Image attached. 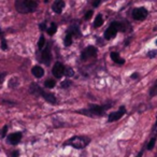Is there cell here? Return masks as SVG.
Masks as SVG:
<instances>
[{"instance_id": "cell-1", "label": "cell", "mask_w": 157, "mask_h": 157, "mask_svg": "<svg viewBox=\"0 0 157 157\" xmlns=\"http://www.w3.org/2000/svg\"><path fill=\"white\" fill-rule=\"evenodd\" d=\"M112 108L111 103H105V105H90L86 109H80L75 111V113L85 115L88 117H101L105 116L107 111Z\"/></svg>"}, {"instance_id": "cell-2", "label": "cell", "mask_w": 157, "mask_h": 157, "mask_svg": "<svg viewBox=\"0 0 157 157\" xmlns=\"http://www.w3.org/2000/svg\"><path fill=\"white\" fill-rule=\"evenodd\" d=\"M29 93L33 96H39L42 97L46 102L51 103V105H56L57 103V99L56 96L54 94H51V93H48L43 90L40 85H38L37 83H31L30 86H29Z\"/></svg>"}, {"instance_id": "cell-3", "label": "cell", "mask_w": 157, "mask_h": 157, "mask_svg": "<svg viewBox=\"0 0 157 157\" xmlns=\"http://www.w3.org/2000/svg\"><path fill=\"white\" fill-rule=\"evenodd\" d=\"M15 9L21 14L33 13L38 9L37 0H15Z\"/></svg>"}, {"instance_id": "cell-4", "label": "cell", "mask_w": 157, "mask_h": 157, "mask_svg": "<svg viewBox=\"0 0 157 157\" xmlns=\"http://www.w3.org/2000/svg\"><path fill=\"white\" fill-rule=\"evenodd\" d=\"M90 141H92L90 138L86 137V136H74L63 142V146L70 145L76 150H82V148H85L90 143Z\"/></svg>"}, {"instance_id": "cell-5", "label": "cell", "mask_w": 157, "mask_h": 157, "mask_svg": "<svg viewBox=\"0 0 157 157\" xmlns=\"http://www.w3.org/2000/svg\"><path fill=\"white\" fill-rule=\"evenodd\" d=\"M126 30H127L126 25H125L124 23L114 21V22H112L111 24H110V26L105 29V33H103V37H105V40L109 41V40H112L116 37V35H117L118 31H121V33H125Z\"/></svg>"}, {"instance_id": "cell-6", "label": "cell", "mask_w": 157, "mask_h": 157, "mask_svg": "<svg viewBox=\"0 0 157 157\" xmlns=\"http://www.w3.org/2000/svg\"><path fill=\"white\" fill-rule=\"evenodd\" d=\"M97 56H98V50H97V48L94 45L86 46L81 52V59L83 61H87V60H90V59L96 58Z\"/></svg>"}, {"instance_id": "cell-7", "label": "cell", "mask_w": 157, "mask_h": 157, "mask_svg": "<svg viewBox=\"0 0 157 157\" xmlns=\"http://www.w3.org/2000/svg\"><path fill=\"white\" fill-rule=\"evenodd\" d=\"M147 10L145 9V8L141 7V8H135V9L132 10V13H131V15H132V18L136 21H143L145 20L146 17H147Z\"/></svg>"}, {"instance_id": "cell-8", "label": "cell", "mask_w": 157, "mask_h": 157, "mask_svg": "<svg viewBox=\"0 0 157 157\" xmlns=\"http://www.w3.org/2000/svg\"><path fill=\"white\" fill-rule=\"evenodd\" d=\"M125 114H126V108L124 105H122V107H120V109L117 111L112 112V113L109 114V116H108V123L116 122V121L121 120Z\"/></svg>"}, {"instance_id": "cell-9", "label": "cell", "mask_w": 157, "mask_h": 157, "mask_svg": "<svg viewBox=\"0 0 157 157\" xmlns=\"http://www.w3.org/2000/svg\"><path fill=\"white\" fill-rule=\"evenodd\" d=\"M52 61V53H51V46L46 45L43 50L41 51V63H43L45 66H51Z\"/></svg>"}, {"instance_id": "cell-10", "label": "cell", "mask_w": 157, "mask_h": 157, "mask_svg": "<svg viewBox=\"0 0 157 157\" xmlns=\"http://www.w3.org/2000/svg\"><path fill=\"white\" fill-rule=\"evenodd\" d=\"M65 66L63 65L61 63H59V61H56V63H54V66H53L52 68V73L53 75L55 76L56 78H60L63 75H65Z\"/></svg>"}, {"instance_id": "cell-11", "label": "cell", "mask_w": 157, "mask_h": 157, "mask_svg": "<svg viewBox=\"0 0 157 157\" xmlns=\"http://www.w3.org/2000/svg\"><path fill=\"white\" fill-rule=\"evenodd\" d=\"M23 138V133L17 131V132H13L10 133V135L7 136V143L10 144V145H17L21 142Z\"/></svg>"}, {"instance_id": "cell-12", "label": "cell", "mask_w": 157, "mask_h": 157, "mask_svg": "<svg viewBox=\"0 0 157 157\" xmlns=\"http://www.w3.org/2000/svg\"><path fill=\"white\" fill-rule=\"evenodd\" d=\"M65 1L63 0H55L52 5V10L54 13L56 14H61L63 13V10L65 9Z\"/></svg>"}, {"instance_id": "cell-13", "label": "cell", "mask_w": 157, "mask_h": 157, "mask_svg": "<svg viewBox=\"0 0 157 157\" xmlns=\"http://www.w3.org/2000/svg\"><path fill=\"white\" fill-rule=\"evenodd\" d=\"M70 33H71L72 36H73L74 38H80L82 36L81 33V30H80V26H78V24H72L69 26V28H68V30Z\"/></svg>"}, {"instance_id": "cell-14", "label": "cell", "mask_w": 157, "mask_h": 157, "mask_svg": "<svg viewBox=\"0 0 157 157\" xmlns=\"http://www.w3.org/2000/svg\"><path fill=\"white\" fill-rule=\"evenodd\" d=\"M110 57H111L112 60H113L115 63H117V65H124L125 63V59L120 56V53L111 52L110 53Z\"/></svg>"}, {"instance_id": "cell-15", "label": "cell", "mask_w": 157, "mask_h": 157, "mask_svg": "<svg viewBox=\"0 0 157 157\" xmlns=\"http://www.w3.org/2000/svg\"><path fill=\"white\" fill-rule=\"evenodd\" d=\"M31 73L37 78H40L44 75V70H43V68L40 67V66H33V69H31Z\"/></svg>"}, {"instance_id": "cell-16", "label": "cell", "mask_w": 157, "mask_h": 157, "mask_svg": "<svg viewBox=\"0 0 157 157\" xmlns=\"http://www.w3.org/2000/svg\"><path fill=\"white\" fill-rule=\"evenodd\" d=\"M73 36L71 35V33H69V31H67L66 33V37H65V39H63V43H65V46H71V44H72V42H73Z\"/></svg>"}, {"instance_id": "cell-17", "label": "cell", "mask_w": 157, "mask_h": 157, "mask_svg": "<svg viewBox=\"0 0 157 157\" xmlns=\"http://www.w3.org/2000/svg\"><path fill=\"white\" fill-rule=\"evenodd\" d=\"M57 31V24L56 23H51L50 26H48V29H46V33H48V36H54Z\"/></svg>"}, {"instance_id": "cell-18", "label": "cell", "mask_w": 157, "mask_h": 157, "mask_svg": "<svg viewBox=\"0 0 157 157\" xmlns=\"http://www.w3.org/2000/svg\"><path fill=\"white\" fill-rule=\"evenodd\" d=\"M102 24H103V16H102V14H98V15L96 16V18H95V21H94V28H98V27H100V26H102Z\"/></svg>"}, {"instance_id": "cell-19", "label": "cell", "mask_w": 157, "mask_h": 157, "mask_svg": "<svg viewBox=\"0 0 157 157\" xmlns=\"http://www.w3.org/2000/svg\"><path fill=\"white\" fill-rule=\"evenodd\" d=\"M55 85H56V81H55V80H53V78H48V80L44 82V87L48 88V90H52V88H54Z\"/></svg>"}, {"instance_id": "cell-20", "label": "cell", "mask_w": 157, "mask_h": 157, "mask_svg": "<svg viewBox=\"0 0 157 157\" xmlns=\"http://www.w3.org/2000/svg\"><path fill=\"white\" fill-rule=\"evenodd\" d=\"M148 95H150V98H153V97L157 96V80L154 82V84L152 85V87L150 88Z\"/></svg>"}, {"instance_id": "cell-21", "label": "cell", "mask_w": 157, "mask_h": 157, "mask_svg": "<svg viewBox=\"0 0 157 157\" xmlns=\"http://www.w3.org/2000/svg\"><path fill=\"white\" fill-rule=\"evenodd\" d=\"M156 139H157V136H154V137H152L150 139V141H148L147 145H146V148H147L148 151L153 150V147H154L155 143H156Z\"/></svg>"}, {"instance_id": "cell-22", "label": "cell", "mask_w": 157, "mask_h": 157, "mask_svg": "<svg viewBox=\"0 0 157 157\" xmlns=\"http://www.w3.org/2000/svg\"><path fill=\"white\" fill-rule=\"evenodd\" d=\"M38 48H39L40 51H42L44 48H45V37L43 35L40 36L39 42H38Z\"/></svg>"}, {"instance_id": "cell-23", "label": "cell", "mask_w": 157, "mask_h": 157, "mask_svg": "<svg viewBox=\"0 0 157 157\" xmlns=\"http://www.w3.org/2000/svg\"><path fill=\"white\" fill-rule=\"evenodd\" d=\"M71 85H72V81L70 80V78H66L65 81H63V82L60 83V87L63 88V90H66V88H69Z\"/></svg>"}, {"instance_id": "cell-24", "label": "cell", "mask_w": 157, "mask_h": 157, "mask_svg": "<svg viewBox=\"0 0 157 157\" xmlns=\"http://www.w3.org/2000/svg\"><path fill=\"white\" fill-rule=\"evenodd\" d=\"M65 75H66V78H72V76L74 75V70L72 69L71 67H67L65 69Z\"/></svg>"}, {"instance_id": "cell-25", "label": "cell", "mask_w": 157, "mask_h": 157, "mask_svg": "<svg viewBox=\"0 0 157 157\" xmlns=\"http://www.w3.org/2000/svg\"><path fill=\"white\" fill-rule=\"evenodd\" d=\"M1 39V50L2 51H7L8 50V42L7 40H6V37H2V38H0Z\"/></svg>"}, {"instance_id": "cell-26", "label": "cell", "mask_w": 157, "mask_h": 157, "mask_svg": "<svg viewBox=\"0 0 157 157\" xmlns=\"http://www.w3.org/2000/svg\"><path fill=\"white\" fill-rule=\"evenodd\" d=\"M7 130H8V125H5L3 126V128L1 129V131H0V137L1 138H7Z\"/></svg>"}, {"instance_id": "cell-27", "label": "cell", "mask_w": 157, "mask_h": 157, "mask_svg": "<svg viewBox=\"0 0 157 157\" xmlns=\"http://www.w3.org/2000/svg\"><path fill=\"white\" fill-rule=\"evenodd\" d=\"M93 13H94V11H93V10H88V11L86 12L85 14H84V20H85V21H88V20H90V18L93 16Z\"/></svg>"}, {"instance_id": "cell-28", "label": "cell", "mask_w": 157, "mask_h": 157, "mask_svg": "<svg viewBox=\"0 0 157 157\" xmlns=\"http://www.w3.org/2000/svg\"><path fill=\"white\" fill-rule=\"evenodd\" d=\"M7 72H0V85H1V84L3 83V82H5V78H6V76H7Z\"/></svg>"}, {"instance_id": "cell-29", "label": "cell", "mask_w": 157, "mask_h": 157, "mask_svg": "<svg viewBox=\"0 0 157 157\" xmlns=\"http://www.w3.org/2000/svg\"><path fill=\"white\" fill-rule=\"evenodd\" d=\"M156 55H157V51L155 50H152L147 53V57H150V58H154V57H156Z\"/></svg>"}, {"instance_id": "cell-30", "label": "cell", "mask_w": 157, "mask_h": 157, "mask_svg": "<svg viewBox=\"0 0 157 157\" xmlns=\"http://www.w3.org/2000/svg\"><path fill=\"white\" fill-rule=\"evenodd\" d=\"M101 2H102V0H93L92 5H93V7H94V8H98L99 6H100Z\"/></svg>"}, {"instance_id": "cell-31", "label": "cell", "mask_w": 157, "mask_h": 157, "mask_svg": "<svg viewBox=\"0 0 157 157\" xmlns=\"http://www.w3.org/2000/svg\"><path fill=\"white\" fill-rule=\"evenodd\" d=\"M46 29H48V27H46V22L44 21L43 23H41V24H40V30H41V31H46Z\"/></svg>"}, {"instance_id": "cell-32", "label": "cell", "mask_w": 157, "mask_h": 157, "mask_svg": "<svg viewBox=\"0 0 157 157\" xmlns=\"http://www.w3.org/2000/svg\"><path fill=\"white\" fill-rule=\"evenodd\" d=\"M20 156V151L18 150H14L11 153V157H18Z\"/></svg>"}, {"instance_id": "cell-33", "label": "cell", "mask_w": 157, "mask_h": 157, "mask_svg": "<svg viewBox=\"0 0 157 157\" xmlns=\"http://www.w3.org/2000/svg\"><path fill=\"white\" fill-rule=\"evenodd\" d=\"M152 135H153V137H154V136H157V121H156V123H155L154 127H153Z\"/></svg>"}, {"instance_id": "cell-34", "label": "cell", "mask_w": 157, "mask_h": 157, "mask_svg": "<svg viewBox=\"0 0 157 157\" xmlns=\"http://www.w3.org/2000/svg\"><path fill=\"white\" fill-rule=\"evenodd\" d=\"M132 80H137L138 78H139V73H137V72H135V73H132L131 74V76H130Z\"/></svg>"}, {"instance_id": "cell-35", "label": "cell", "mask_w": 157, "mask_h": 157, "mask_svg": "<svg viewBox=\"0 0 157 157\" xmlns=\"http://www.w3.org/2000/svg\"><path fill=\"white\" fill-rule=\"evenodd\" d=\"M5 37V33H3V30L1 28H0V38Z\"/></svg>"}, {"instance_id": "cell-36", "label": "cell", "mask_w": 157, "mask_h": 157, "mask_svg": "<svg viewBox=\"0 0 157 157\" xmlns=\"http://www.w3.org/2000/svg\"><path fill=\"white\" fill-rule=\"evenodd\" d=\"M44 2H48V0H44Z\"/></svg>"}, {"instance_id": "cell-37", "label": "cell", "mask_w": 157, "mask_h": 157, "mask_svg": "<svg viewBox=\"0 0 157 157\" xmlns=\"http://www.w3.org/2000/svg\"><path fill=\"white\" fill-rule=\"evenodd\" d=\"M156 44H157V41H156Z\"/></svg>"}]
</instances>
